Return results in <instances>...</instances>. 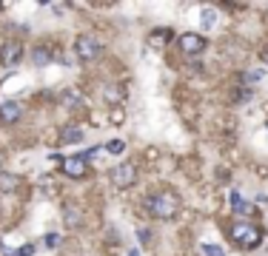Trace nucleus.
I'll return each mask as SVG.
<instances>
[{
	"label": "nucleus",
	"mask_w": 268,
	"mask_h": 256,
	"mask_svg": "<svg viewBox=\"0 0 268 256\" xmlns=\"http://www.w3.org/2000/svg\"><path fill=\"white\" fill-rule=\"evenodd\" d=\"M145 208H148V213H152L154 219H174L177 211H180V199L171 191H157L148 197Z\"/></svg>",
	"instance_id": "obj_1"
},
{
	"label": "nucleus",
	"mask_w": 268,
	"mask_h": 256,
	"mask_svg": "<svg viewBox=\"0 0 268 256\" xmlns=\"http://www.w3.org/2000/svg\"><path fill=\"white\" fill-rule=\"evenodd\" d=\"M228 239H231L237 248L251 250L262 242V231H260V225H251L248 219H240V222H234V225L228 228Z\"/></svg>",
	"instance_id": "obj_2"
},
{
	"label": "nucleus",
	"mask_w": 268,
	"mask_h": 256,
	"mask_svg": "<svg viewBox=\"0 0 268 256\" xmlns=\"http://www.w3.org/2000/svg\"><path fill=\"white\" fill-rule=\"evenodd\" d=\"M100 40L92 35H80L77 43H74V51H77V57L83 60V63H92V60H97L100 57Z\"/></svg>",
	"instance_id": "obj_3"
},
{
	"label": "nucleus",
	"mask_w": 268,
	"mask_h": 256,
	"mask_svg": "<svg viewBox=\"0 0 268 256\" xmlns=\"http://www.w3.org/2000/svg\"><path fill=\"white\" fill-rule=\"evenodd\" d=\"M177 46H180L183 54H189V57H197V54H203L205 46H209V40H205L203 35H197V31H186V35H180V40H177Z\"/></svg>",
	"instance_id": "obj_4"
},
{
	"label": "nucleus",
	"mask_w": 268,
	"mask_h": 256,
	"mask_svg": "<svg viewBox=\"0 0 268 256\" xmlns=\"http://www.w3.org/2000/svg\"><path fill=\"white\" fill-rule=\"evenodd\" d=\"M60 168H63V174H66V177H72V179H86V174H88V159H86L83 154L63 156Z\"/></svg>",
	"instance_id": "obj_5"
},
{
	"label": "nucleus",
	"mask_w": 268,
	"mask_h": 256,
	"mask_svg": "<svg viewBox=\"0 0 268 256\" xmlns=\"http://www.w3.org/2000/svg\"><path fill=\"white\" fill-rule=\"evenodd\" d=\"M134 179H137L134 163H120L111 168V182H114V188H129V185H134Z\"/></svg>",
	"instance_id": "obj_6"
},
{
	"label": "nucleus",
	"mask_w": 268,
	"mask_h": 256,
	"mask_svg": "<svg viewBox=\"0 0 268 256\" xmlns=\"http://www.w3.org/2000/svg\"><path fill=\"white\" fill-rule=\"evenodd\" d=\"M20 60H23V43L6 40L3 46H0V63L6 66V69H15V66H20Z\"/></svg>",
	"instance_id": "obj_7"
},
{
	"label": "nucleus",
	"mask_w": 268,
	"mask_h": 256,
	"mask_svg": "<svg viewBox=\"0 0 268 256\" xmlns=\"http://www.w3.org/2000/svg\"><path fill=\"white\" fill-rule=\"evenodd\" d=\"M20 117H23V106H20V103L6 100V103L0 106V122H3V125H15Z\"/></svg>",
	"instance_id": "obj_8"
},
{
	"label": "nucleus",
	"mask_w": 268,
	"mask_h": 256,
	"mask_svg": "<svg viewBox=\"0 0 268 256\" xmlns=\"http://www.w3.org/2000/svg\"><path fill=\"white\" fill-rule=\"evenodd\" d=\"M228 199H231V211L237 213V216H251V213H254V205H251V202H246L237 191H231V197H228Z\"/></svg>",
	"instance_id": "obj_9"
},
{
	"label": "nucleus",
	"mask_w": 268,
	"mask_h": 256,
	"mask_svg": "<svg viewBox=\"0 0 268 256\" xmlns=\"http://www.w3.org/2000/svg\"><path fill=\"white\" fill-rule=\"evenodd\" d=\"M60 140H63L66 145H77V142L86 140V134H83V128L80 125H66L63 131H60Z\"/></svg>",
	"instance_id": "obj_10"
},
{
	"label": "nucleus",
	"mask_w": 268,
	"mask_h": 256,
	"mask_svg": "<svg viewBox=\"0 0 268 256\" xmlns=\"http://www.w3.org/2000/svg\"><path fill=\"white\" fill-rule=\"evenodd\" d=\"M17 188H20V177L0 171V191H3V194H12V191H17Z\"/></svg>",
	"instance_id": "obj_11"
},
{
	"label": "nucleus",
	"mask_w": 268,
	"mask_h": 256,
	"mask_svg": "<svg viewBox=\"0 0 268 256\" xmlns=\"http://www.w3.org/2000/svg\"><path fill=\"white\" fill-rule=\"evenodd\" d=\"M123 97H126V91H123V85H106V88H103V100H106V103H123Z\"/></svg>",
	"instance_id": "obj_12"
},
{
	"label": "nucleus",
	"mask_w": 268,
	"mask_h": 256,
	"mask_svg": "<svg viewBox=\"0 0 268 256\" xmlns=\"http://www.w3.org/2000/svg\"><path fill=\"white\" fill-rule=\"evenodd\" d=\"M63 219L69 222L72 228H80V222H83V213H80L77 205H66V208H63Z\"/></svg>",
	"instance_id": "obj_13"
},
{
	"label": "nucleus",
	"mask_w": 268,
	"mask_h": 256,
	"mask_svg": "<svg viewBox=\"0 0 268 256\" xmlns=\"http://www.w3.org/2000/svg\"><path fill=\"white\" fill-rule=\"evenodd\" d=\"M32 60H35V66H46L51 60V54H49V49H43V46H40V49L32 51Z\"/></svg>",
	"instance_id": "obj_14"
},
{
	"label": "nucleus",
	"mask_w": 268,
	"mask_h": 256,
	"mask_svg": "<svg viewBox=\"0 0 268 256\" xmlns=\"http://www.w3.org/2000/svg\"><path fill=\"white\" fill-rule=\"evenodd\" d=\"M168 37H171V31H168V28H160V31H152V35H148V43H152V46H163V40H168Z\"/></svg>",
	"instance_id": "obj_15"
},
{
	"label": "nucleus",
	"mask_w": 268,
	"mask_h": 256,
	"mask_svg": "<svg viewBox=\"0 0 268 256\" xmlns=\"http://www.w3.org/2000/svg\"><path fill=\"white\" fill-rule=\"evenodd\" d=\"M200 20H203V28H211L214 23H217V12H214V9H203Z\"/></svg>",
	"instance_id": "obj_16"
},
{
	"label": "nucleus",
	"mask_w": 268,
	"mask_h": 256,
	"mask_svg": "<svg viewBox=\"0 0 268 256\" xmlns=\"http://www.w3.org/2000/svg\"><path fill=\"white\" fill-rule=\"evenodd\" d=\"M106 151H109V154H123V151H126V142L123 140H111L109 145H106Z\"/></svg>",
	"instance_id": "obj_17"
},
{
	"label": "nucleus",
	"mask_w": 268,
	"mask_h": 256,
	"mask_svg": "<svg viewBox=\"0 0 268 256\" xmlns=\"http://www.w3.org/2000/svg\"><path fill=\"white\" fill-rule=\"evenodd\" d=\"M203 253L205 256H225V250L220 245H203Z\"/></svg>",
	"instance_id": "obj_18"
},
{
	"label": "nucleus",
	"mask_w": 268,
	"mask_h": 256,
	"mask_svg": "<svg viewBox=\"0 0 268 256\" xmlns=\"http://www.w3.org/2000/svg\"><path fill=\"white\" fill-rule=\"evenodd\" d=\"M63 103H69V106H77V103H80V94H77V91H66V94H63Z\"/></svg>",
	"instance_id": "obj_19"
},
{
	"label": "nucleus",
	"mask_w": 268,
	"mask_h": 256,
	"mask_svg": "<svg viewBox=\"0 0 268 256\" xmlns=\"http://www.w3.org/2000/svg\"><path fill=\"white\" fill-rule=\"evenodd\" d=\"M32 253H35V245H23L20 250H12L9 256H32Z\"/></svg>",
	"instance_id": "obj_20"
},
{
	"label": "nucleus",
	"mask_w": 268,
	"mask_h": 256,
	"mask_svg": "<svg viewBox=\"0 0 268 256\" xmlns=\"http://www.w3.org/2000/svg\"><path fill=\"white\" fill-rule=\"evenodd\" d=\"M57 245H60V236L57 234H49V236H46V248H49V250H54Z\"/></svg>",
	"instance_id": "obj_21"
},
{
	"label": "nucleus",
	"mask_w": 268,
	"mask_h": 256,
	"mask_svg": "<svg viewBox=\"0 0 268 256\" xmlns=\"http://www.w3.org/2000/svg\"><path fill=\"white\" fill-rule=\"evenodd\" d=\"M248 83H257V80H262V71H251V74H246Z\"/></svg>",
	"instance_id": "obj_22"
},
{
	"label": "nucleus",
	"mask_w": 268,
	"mask_h": 256,
	"mask_svg": "<svg viewBox=\"0 0 268 256\" xmlns=\"http://www.w3.org/2000/svg\"><path fill=\"white\" fill-rule=\"evenodd\" d=\"M262 63H268V46L262 49Z\"/></svg>",
	"instance_id": "obj_23"
},
{
	"label": "nucleus",
	"mask_w": 268,
	"mask_h": 256,
	"mask_svg": "<svg viewBox=\"0 0 268 256\" xmlns=\"http://www.w3.org/2000/svg\"><path fill=\"white\" fill-rule=\"evenodd\" d=\"M129 256H140V250H137V248H134V250H129Z\"/></svg>",
	"instance_id": "obj_24"
},
{
	"label": "nucleus",
	"mask_w": 268,
	"mask_h": 256,
	"mask_svg": "<svg viewBox=\"0 0 268 256\" xmlns=\"http://www.w3.org/2000/svg\"><path fill=\"white\" fill-rule=\"evenodd\" d=\"M265 128H268V122H265Z\"/></svg>",
	"instance_id": "obj_25"
},
{
	"label": "nucleus",
	"mask_w": 268,
	"mask_h": 256,
	"mask_svg": "<svg viewBox=\"0 0 268 256\" xmlns=\"http://www.w3.org/2000/svg\"><path fill=\"white\" fill-rule=\"evenodd\" d=\"M0 159H3V156H0Z\"/></svg>",
	"instance_id": "obj_26"
}]
</instances>
